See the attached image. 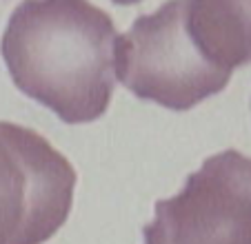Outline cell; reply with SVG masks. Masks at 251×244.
<instances>
[{
  "mask_svg": "<svg viewBox=\"0 0 251 244\" xmlns=\"http://www.w3.org/2000/svg\"><path fill=\"white\" fill-rule=\"evenodd\" d=\"M153 211L145 244H251V158L238 149L209 155Z\"/></svg>",
  "mask_w": 251,
  "mask_h": 244,
  "instance_id": "277c9868",
  "label": "cell"
},
{
  "mask_svg": "<svg viewBox=\"0 0 251 244\" xmlns=\"http://www.w3.org/2000/svg\"><path fill=\"white\" fill-rule=\"evenodd\" d=\"M111 2H116V5H138L142 0H111Z\"/></svg>",
  "mask_w": 251,
  "mask_h": 244,
  "instance_id": "8992f818",
  "label": "cell"
},
{
  "mask_svg": "<svg viewBox=\"0 0 251 244\" xmlns=\"http://www.w3.org/2000/svg\"><path fill=\"white\" fill-rule=\"evenodd\" d=\"M76 169L33 129L0 120V244H45L67 222Z\"/></svg>",
  "mask_w": 251,
  "mask_h": 244,
  "instance_id": "3957f363",
  "label": "cell"
},
{
  "mask_svg": "<svg viewBox=\"0 0 251 244\" xmlns=\"http://www.w3.org/2000/svg\"><path fill=\"white\" fill-rule=\"evenodd\" d=\"M191 0H167L133 20L116 40V78L136 98L187 111L220 94L233 71L216 65L198 45L189 23Z\"/></svg>",
  "mask_w": 251,
  "mask_h": 244,
  "instance_id": "7a4b0ae2",
  "label": "cell"
},
{
  "mask_svg": "<svg viewBox=\"0 0 251 244\" xmlns=\"http://www.w3.org/2000/svg\"><path fill=\"white\" fill-rule=\"evenodd\" d=\"M116 27L89 0H23L0 53L18 91L67 124L104 116L116 85Z\"/></svg>",
  "mask_w": 251,
  "mask_h": 244,
  "instance_id": "6da1fadb",
  "label": "cell"
},
{
  "mask_svg": "<svg viewBox=\"0 0 251 244\" xmlns=\"http://www.w3.org/2000/svg\"><path fill=\"white\" fill-rule=\"evenodd\" d=\"M189 23L216 65L229 71L251 65V0H191Z\"/></svg>",
  "mask_w": 251,
  "mask_h": 244,
  "instance_id": "5b68a950",
  "label": "cell"
}]
</instances>
